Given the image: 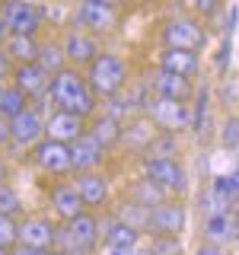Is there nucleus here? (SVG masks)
<instances>
[{
    "label": "nucleus",
    "instance_id": "obj_28",
    "mask_svg": "<svg viewBox=\"0 0 239 255\" xmlns=\"http://www.w3.org/2000/svg\"><path fill=\"white\" fill-rule=\"evenodd\" d=\"M182 153V137L179 134H169V131H156L147 143V153L143 156H163V159H179Z\"/></svg>",
    "mask_w": 239,
    "mask_h": 255
},
{
    "label": "nucleus",
    "instance_id": "obj_30",
    "mask_svg": "<svg viewBox=\"0 0 239 255\" xmlns=\"http://www.w3.org/2000/svg\"><path fill=\"white\" fill-rule=\"evenodd\" d=\"M26 109H29V96L22 90H16L10 80H6L3 90H0V115H3V118H16L19 112H26Z\"/></svg>",
    "mask_w": 239,
    "mask_h": 255
},
{
    "label": "nucleus",
    "instance_id": "obj_38",
    "mask_svg": "<svg viewBox=\"0 0 239 255\" xmlns=\"http://www.w3.org/2000/svg\"><path fill=\"white\" fill-rule=\"evenodd\" d=\"M230 51H233V38H230V35H223V38H220V48H217V54H214V67H217V70H227Z\"/></svg>",
    "mask_w": 239,
    "mask_h": 255
},
{
    "label": "nucleus",
    "instance_id": "obj_29",
    "mask_svg": "<svg viewBox=\"0 0 239 255\" xmlns=\"http://www.w3.org/2000/svg\"><path fill=\"white\" fill-rule=\"evenodd\" d=\"M38 64L48 70V74H58V70L67 67V58H64L61 38H42V48H38Z\"/></svg>",
    "mask_w": 239,
    "mask_h": 255
},
{
    "label": "nucleus",
    "instance_id": "obj_41",
    "mask_svg": "<svg viewBox=\"0 0 239 255\" xmlns=\"http://www.w3.org/2000/svg\"><path fill=\"white\" fill-rule=\"evenodd\" d=\"M236 99H239V86H236V83H233V86L223 83V90H220V102H223V106H233Z\"/></svg>",
    "mask_w": 239,
    "mask_h": 255
},
{
    "label": "nucleus",
    "instance_id": "obj_27",
    "mask_svg": "<svg viewBox=\"0 0 239 255\" xmlns=\"http://www.w3.org/2000/svg\"><path fill=\"white\" fill-rule=\"evenodd\" d=\"M38 48H42V38H35V35H6L3 38V51L13 64L38 61Z\"/></svg>",
    "mask_w": 239,
    "mask_h": 255
},
{
    "label": "nucleus",
    "instance_id": "obj_12",
    "mask_svg": "<svg viewBox=\"0 0 239 255\" xmlns=\"http://www.w3.org/2000/svg\"><path fill=\"white\" fill-rule=\"evenodd\" d=\"M45 204H48V211H51V217L58 223H67V220H74L77 214L86 211L83 201H80V191L74 185V175H70V179H54L45 191Z\"/></svg>",
    "mask_w": 239,
    "mask_h": 255
},
{
    "label": "nucleus",
    "instance_id": "obj_43",
    "mask_svg": "<svg viewBox=\"0 0 239 255\" xmlns=\"http://www.w3.org/2000/svg\"><path fill=\"white\" fill-rule=\"evenodd\" d=\"M10 70H13V61L6 58L3 45H0V80H10Z\"/></svg>",
    "mask_w": 239,
    "mask_h": 255
},
{
    "label": "nucleus",
    "instance_id": "obj_50",
    "mask_svg": "<svg viewBox=\"0 0 239 255\" xmlns=\"http://www.w3.org/2000/svg\"><path fill=\"white\" fill-rule=\"evenodd\" d=\"M236 172H239V150H236Z\"/></svg>",
    "mask_w": 239,
    "mask_h": 255
},
{
    "label": "nucleus",
    "instance_id": "obj_1",
    "mask_svg": "<svg viewBox=\"0 0 239 255\" xmlns=\"http://www.w3.org/2000/svg\"><path fill=\"white\" fill-rule=\"evenodd\" d=\"M51 102H54V109L74 112V115L86 118V122L99 112V99L90 90L83 70H77V67H64L58 74H51Z\"/></svg>",
    "mask_w": 239,
    "mask_h": 255
},
{
    "label": "nucleus",
    "instance_id": "obj_13",
    "mask_svg": "<svg viewBox=\"0 0 239 255\" xmlns=\"http://www.w3.org/2000/svg\"><path fill=\"white\" fill-rule=\"evenodd\" d=\"M188 227V207L182 198H169L166 204H156L150 211V233L147 236H182Z\"/></svg>",
    "mask_w": 239,
    "mask_h": 255
},
{
    "label": "nucleus",
    "instance_id": "obj_18",
    "mask_svg": "<svg viewBox=\"0 0 239 255\" xmlns=\"http://www.w3.org/2000/svg\"><path fill=\"white\" fill-rule=\"evenodd\" d=\"M80 134H86V118L74 115V112H64V109H51L45 115V137L74 143Z\"/></svg>",
    "mask_w": 239,
    "mask_h": 255
},
{
    "label": "nucleus",
    "instance_id": "obj_6",
    "mask_svg": "<svg viewBox=\"0 0 239 255\" xmlns=\"http://www.w3.org/2000/svg\"><path fill=\"white\" fill-rule=\"evenodd\" d=\"M29 166L45 179H70L74 175V163H70V143L42 137L29 150Z\"/></svg>",
    "mask_w": 239,
    "mask_h": 255
},
{
    "label": "nucleus",
    "instance_id": "obj_20",
    "mask_svg": "<svg viewBox=\"0 0 239 255\" xmlns=\"http://www.w3.org/2000/svg\"><path fill=\"white\" fill-rule=\"evenodd\" d=\"M239 239V214L236 211H223L214 217L201 220V243H214V246H227Z\"/></svg>",
    "mask_w": 239,
    "mask_h": 255
},
{
    "label": "nucleus",
    "instance_id": "obj_2",
    "mask_svg": "<svg viewBox=\"0 0 239 255\" xmlns=\"http://www.w3.org/2000/svg\"><path fill=\"white\" fill-rule=\"evenodd\" d=\"M83 77H86V83H90V90L96 93V99L102 102V99H112V96H118L127 83H131L134 67H131V61H127L124 54L102 48L99 58H96L90 67L83 70Z\"/></svg>",
    "mask_w": 239,
    "mask_h": 255
},
{
    "label": "nucleus",
    "instance_id": "obj_5",
    "mask_svg": "<svg viewBox=\"0 0 239 255\" xmlns=\"http://www.w3.org/2000/svg\"><path fill=\"white\" fill-rule=\"evenodd\" d=\"M140 175L153 179L159 188H166L172 198H185L191 188V172L182 159H163V156H140L137 159Z\"/></svg>",
    "mask_w": 239,
    "mask_h": 255
},
{
    "label": "nucleus",
    "instance_id": "obj_53",
    "mask_svg": "<svg viewBox=\"0 0 239 255\" xmlns=\"http://www.w3.org/2000/svg\"><path fill=\"white\" fill-rule=\"evenodd\" d=\"M74 3H77V0H74Z\"/></svg>",
    "mask_w": 239,
    "mask_h": 255
},
{
    "label": "nucleus",
    "instance_id": "obj_35",
    "mask_svg": "<svg viewBox=\"0 0 239 255\" xmlns=\"http://www.w3.org/2000/svg\"><path fill=\"white\" fill-rule=\"evenodd\" d=\"M217 137H220L223 150H233V153L239 150V115H236V112L220 122V134H217Z\"/></svg>",
    "mask_w": 239,
    "mask_h": 255
},
{
    "label": "nucleus",
    "instance_id": "obj_9",
    "mask_svg": "<svg viewBox=\"0 0 239 255\" xmlns=\"http://www.w3.org/2000/svg\"><path fill=\"white\" fill-rule=\"evenodd\" d=\"M143 115L153 122L156 131H169V134H185L191 128V102H175V99H163L153 96V102L147 106Z\"/></svg>",
    "mask_w": 239,
    "mask_h": 255
},
{
    "label": "nucleus",
    "instance_id": "obj_49",
    "mask_svg": "<svg viewBox=\"0 0 239 255\" xmlns=\"http://www.w3.org/2000/svg\"><path fill=\"white\" fill-rule=\"evenodd\" d=\"M51 255H67V252H61V249H51Z\"/></svg>",
    "mask_w": 239,
    "mask_h": 255
},
{
    "label": "nucleus",
    "instance_id": "obj_3",
    "mask_svg": "<svg viewBox=\"0 0 239 255\" xmlns=\"http://www.w3.org/2000/svg\"><path fill=\"white\" fill-rule=\"evenodd\" d=\"M121 26V6L109 3V0H77L70 3L67 13V29H86L99 38L115 35Z\"/></svg>",
    "mask_w": 239,
    "mask_h": 255
},
{
    "label": "nucleus",
    "instance_id": "obj_34",
    "mask_svg": "<svg viewBox=\"0 0 239 255\" xmlns=\"http://www.w3.org/2000/svg\"><path fill=\"white\" fill-rule=\"evenodd\" d=\"M211 188L214 191H220L223 198H230V201L236 204V198H239V172H217V175H211Z\"/></svg>",
    "mask_w": 239,
    "mask_h": 255
},
{
    "label": "nucleus",
    "instance_id": "obj_31",
    "mask_svg": "<svg viewBox=\"0 0 239 255\" xmlns=\"http://www.w3.org/2000/svg\"><path fill=\"white\" fill-rule=\"evenodd\" d=\"M223 211H233V201L230 198H223L220 191H214L211 185L198 191V214L204 217H214V214H223Z\"/></svg>",
    "mask_w": 239,
    "mask_h": 255
},
{
    "label": "nucleus",
    "instance_id": "obj_45",
    "mask_svg": "<svg viewBox=\"0 0 239 255\" xmlns=\"http://www.w3.org/2000/svg\"><path fill=\"white\" fill-rule=\"evenodd\" d=\"M0 182H10V159L0 156Z\"/></svg>",
    "mask_w": 239,
    "mask_h": 255
},
{
    "label": "nucleus",
    "instance_id": "obj_8",
    "mask_svg": "<svg viewBox=\"0 0 239 255\" xmlns=\"http://www.w3.org/2000/svg\"><path fill=\"white\" fill-rule=\"evenodd\" d=\"M0 16H3L6 35H35V38H42V32H45L42 3H29V0H0Z\"/></svg>",
    "mask_w": 239,
    "mask_h": 255
},
{
    "label": "nucleus",
    "instance_id": "obj_46",
    "mask_svg": "<svg viewBox=\"0 0 239 255\" xmlns=\"http://www.w3.org/2000/svg\"><path fill=\"white\" fill-rule=\"evenodd\" d=\"M131 3H134V6H143V10H147V6H159L163 0H131Z\"/></svg>",
    "mask_w": 239,
    "mask_h": 255
},
{
    "label": "nucleus",
    "instance_id": "obj_26",
    "mask_svg": "<svg viewBox=\"0 0 239 255\" xmlns=\"http://www.w3.org/2000/svg\"><path fill=\"white\" fill-rule=\"evenodd\" d=\"M109 214L118 217L121 223H127V227H134L137 233H143V239H147V233H150V207H140V204L127 201V198H121L118 204L109 207Z\"/></svg>",
    "mask_w": 239,
    "mask_h": 255
},
{
    "label": "nucleus",
    "instance_id": "obj_32",
    "mask_svg": "<svg viewBox=\"0 0 239 255\" xmlns=\"http://www.w3.org/2000/svg\"><path fill=\"white\" fill-rule=\"evenodd\" d=\"M0 214H3V217H13V220H19L22 214H26V201H22L19 188H16L13 182H0Z\"/></svg>",
    "mask_w": 239,
    "mask_h": 255
},
{
    "label": "nucleus",
    "instance_id": "obj_14",
    "mask_svg": "<svg viewBox=\"0 0 239 255\" xmlns=\"http://www.w3.org/2000/svg\"><path fill=\"white\" fill-rule=\"evenodd\" d=\"M10 83L16 86V90L26 93L29 102L48 99V96H51V74H48V70H45L38 61H32V64H13Z\"/></svg>",
    "mask_w": 239,
    "mask_h": 255
},
{
    "label": "nucleus",
    "instance_id": "obj_48",
    "mask_svg": "<svg viewBox=\"0 0 239 255\" xmlns=\"http://www.w3.org/2000/svg\"><path fill=\"white\" fill-rule=\"evenodd\" d=\"M109 3H115V6H121V10H124V6L131 3V0H109Z\"/></svg>",
    "mask_w": 239,
    "mask_h": 255
},
{
    "label": "nucleus",
    "instance_id": "obj_39",
    "mask_svg": "<svg viewBox=\"0 0 239 255\" xmlns=\"http://www.w3.org/2000/svg\"><path fill=\"white\" fill-rule=\"evenodd\" d=\"M10 140H13V131H10V118L0 115V156L10 150Z\"/></svg>",
    "mask_w": 239,
    "mask_h": 255
},
{
    "label": "nucleus",
    "instance_id": "obj_16",
    "mask_svg": "<svg viewBox=\"0 0 239 255\" xmlns=\"http://www.w3.org/2000/svg\"><path fill=\"white\" fill-rule=\"evenodd\" d=\"M153 86V96H163V99H175V102H191V93H195V80H185L179 74H169V70L159 67H147L143 70Z\"/></svg>",
    "mask_w": 239,
    "mask_h": 255
},
{
    "label": "nucleus",
    "instance_id": "obj_23",
    "mask_svg": "<svg viewBox=\"0 0 239 255\" xmlns=\"http://www.w3.org/2000/svg\"><path fill=\"white\" fill-rule=\"evenodd\" d=\"M153 67L169 70V74H179V77H185V80H195L198 74H201V54L182 51V48H163Z\"/></svg>",
    "mask_w": 239,
    "mask_h": 255
},
{
    "label": "nucleus",
    "instance_id": "obj_7",
    "mask_svg": "<svg viewBox=\"0 0 239 255\" xmlns=\"http://www.w3.org/2000/svg\"><path fill=\"white\" fill-rule=\"evenodd\" d=\"M10 131H13V140H10V150L3 156L10 163H22V159H29V150L45 137V115L29 106L26 112L10 118Z\"/></svg>",
    "mask_w": 239,
    "mask_h": 255
},
{
    "label": "nucleus",
    "instance_id": "obj_36",
    "mask_svg": "<svg viewBox=\"0 0 239 255\" xmlns=\"http://www.w3.org/2000/svg\"><path fill=\"white\" fill-rule=\"evenodd\" d=\"M220 10H227V0H191V13L201 22H207L211 16H217Z\"/></svg>",
    "mask_w": 239,
    "mask_h": 255
},
{
    "label": "nucleus",
    "instance_id": "obj_44",
    "mask_svg": "<svg viewBox=\"0 0 239 255\" xmlns=\"http://www.w3.org/2000/svg\"><path fill=\"white\" fill-rule=\"evenodd\" d=\"M96 255H134V249H121V246H99Z\"/></svg>",
    "mask_w": 239,
    "mask_h": 255
},
{
    "label": "nucleus",
    "instance_id": "obj_51",
    "mask_svg": "<svg viewBox=\"0 0 239 255\" xmlns=\"http://www.w3.org/2000/svg\"><path fill=\"white\" fill-rule=\"evenodd\" d=\"M29 3H45V0H29Z\"/></svg>",
    "mask_w": 239,
    "mask_h": 255
},
{
    "label": "nucleus",
    "instance_id": "obj_21",
    "mask_svg": "<svg viewBox=\"0 0 239 255\" xmlns=\"http://www.w3.org/2000/svg\"><path fill=\"white\" fill-rule=\"evenodd\" d=\"M86 134H90L102 150L118 153V147H121V134H124V122L106 115V112H96L90 122H86Z\"/></svg>",
    "mask_w": 239,
    "mask_h": 255
},
{
    "label": "nucleus",
    "instance_id": "obj_24",
    "mask_svg": "<svg viewBox=\"0 0 239 255\" xmlns=\"http://www.w3.org/2000/svg\"><path fill=\"white\" fill-rule=\"evenodd\" d=\"M67 227V233L77 239L80 246H83L86 252H93L96 255V249L102 246V233H99V214L96 211H83V214H77L74 220H67L64 223Z\"/></svg>",
    "mask_w": 239,
    "mask_h": 255
},
{
    "label": "nucleus",
    "instance_id": "obj_52",
    "mask_svg": "<svg viewBox=\"0 0 239 255\" xmlns=\"http://www.w3.org/2000/svg\"><path fill=\"white\" fill-rule=\"evenodd\" d=\"M3 83H6V80H0V90H3Z\"/></svg>",
    "mask_w": 239,
    "mask_h": 255
},
{
    "label": "nucleus",
    "instance_id": "obj_42",
    "mask_svg": "<svg viewBox=\"0 0 239 255\" xmlns=\"http://www.w3.org/2000/svg\"><path fill=\"white\" fill-rule=\"evenodd\" d=\"M191 255H230V252L223 249V246H214V243H201V246H198V249L191 252Z\"/></svg>",
    "mask_w": 239,
    "mask_h": 255
},
{
    "label": "nucleus",
    "instance_id": "obj_10",
    "mask_svg": "<svg viewBox=\"0 0 239 255\" xmlns=\"http://www.w3.org/2000/svg\"><path fill=\"white\" fill-rule=\"evenodd\" d=\"M61 48H64V58H67V67L86 70L99 58L102 38L93 35V32H86V29H64L61 32Z\"/></svg>",
    "mask_w": 239,
    "mask_h": 255
},
{
    "label": "nucleus",
    "instance_id": "obj_22",
    "mask_svg": "<svg viewBox=\"0 0 239 255\" xmlns=\"http://www.w3.org/2000/svg\"><path fill=\"white\" fill-rule=\"evenodd\" d=\"M99 233H102V246H121V249H137L143 243V233H137L134 227L121 223L118 217H112L109 211H102L99 217Z\"/></svg>",
    "mask_w": 239,
    "mask_h": 255
},
{
    "label": "nucleus",
    "instance_id": "obj_25",
    "mask_svg": "<svg viewBox=\"0 0 239 255\" xmlns=\"http://www.w3.org/2000/svg\"><path fill=\"white\" fill-rule=\"evenodd\" d=\"M121 198H127V201H134V204H140V207H150L153 211L156 204H166L169 201V191L166 188H159L153 179H147V175H137V179H131L124 185V195Z\"/></svg>",
    "mask_w": 239,
    "mask_h": 255
},
{
    "label": "nucleus",
    "instance_id": "obj_4",
    "mask_svg": "<svg viewBox=\"0 0 239 255\" xmlns=\"http://www.w3.org/2000/svg\"><path fill=\"white\" fill-rule=\"evenodd\" d=\"M159 45L163 48H182V51H195L201 54L207 42H211V32L204 29V22L198 19L195 13H175V16H166L159 22Z\"/></svg>",
    "mask_w": 239,
    "mask_h": 255
},
{
    "label": "nucleus",
    "instance_id": "obj_37",
    "mask_svg": "<svg viewBox=\"0 0 239 255\" xmlns=\"http://www.w3.org/2000/svg\"><path fill=\"white\" fill-rule=\"evenodd\" d=\"M16 243H19V236H16V220L0 214V249H13Z\"/></svg>",
    "mask_w": 239,
    "mask_h": 255
},
{
    "label": "nucleus",
    "instance_id": "obj_40",
    "mask_svg": "<svg viewBox=\"0 0 239 255\" xmlns=\"http://www.w3.org/2000/svg\"><path fill=\"white\" fill-rule=\"evenodd\" d=\"M10 255H51V249H42V246H29V243H16Z\"/></svg>",
    "mask_w": 239,
    "mask_h": 255
},
{
    "label": "nucleus",
    "instance_id": "obj_19",
    "mask_svg": "<svg viewBox=\"0 0 239 255\" xmlns=\"http://www.w3.org/2000/svg\"><path fill=\"white\" fill-rule=\"evenodd\" d=\"M156 134V128L153 122H150L147 115H134V118H127L124 122V134H121V153L124 156H131V159H140L143 153H147V143L150 137Z\"/></svg>",
    "mask_w": 239,
    "mask_h": 255
},
{
    "label": "nucleus",
    "instance_id": "obj_47",
    "mask_svg": "<svg viewBox=\"0 0 239 255\" xmlns=\"http://www.w3.org/2000/svg\"><path fill=\"white\" fill-rule=\"evenodd\" d=\"M3 38H6V26H3V16H0V45H3Z\"/></svg>",
    "mask_w": 239,
    "mask_h": 255
},
{
    "label": "nucleus",
    "instance_id": "obj_15",
    "mask_svg": "<svg viewBox=\"0 0 239 255\" xmlns=\"http://www.w3.org/2000/svg\"><path fill=\"white\" fill-rule=\"evenodd\" d=\"M54 233H58V220L48 217V214H22V217L16 220V236H19V243L51 249Z\"/></svg>",
    "mask_w": 239,
    "mask_h": 255
},
{
    "label": "nucleus",
    "instance_id": "obj_33",
    "mask_svg": "<svg viewBox=\"0 0 239 255\" xmlns=\"http://www.w3.org/2000/svg\"><path fill=\"white\" fill-rule=\"evenodd\" d=\"M150 255H185L182 236H147Z\"/></svg>",
    "mask_w": 239,
    "mask_h": 255
},
{
    "label": "nucleus",
    "instance_id": "obj_11",
    "mask_svg": "<svg viewBox=\"0 0 239 255\" xmlns=\"http://www.w3.org/2000/svg\"><path fill=\"white\" fill-rule=\"evenodd\" d=\"M74 185L80 191V201L86 211H109L112 207V175L106 169H93V172H77Z\"/></svg>",
    "mask_w": 239,
    "mask_h": 255
},
{
    "label": "nucleus",
    "instance_id": "obj_17",
    "mask_svg": "<svg viewBox=\"0 0 239 255\" xmlns=\"http://www.w3.org/2000/svg\"><path fill=\"white\" fill-rule=\"evenodd\" d=\"M112 153L102 150L90 134H80V137L70 143V163H74V175L77 172H93V169H106Z\"/></svg>",
    "mask_w": 239,
    "mask_h": 255
}]
</instances>
